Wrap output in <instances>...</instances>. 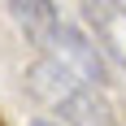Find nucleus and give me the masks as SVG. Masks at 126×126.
I'll return each instance as SVG.
<instances>
[{
  "instance_id": "nucleus-2",
  "label": "nucleus",
  "mask_w": 126,
  "mask_h": 126,
  "mask_svg": "<svg viewBox=\"0 0 126 126\" xmlns=\"http://www.w3.org/2000/svg\"><path fill=\"white\" fill-rule=\"evenodd\" d=\"M78 13L104 61L126 70V0H78Z\"/></svg>"
},
{
  "instance_id": "nucleus-5",
  "label": "nucleus",
  "mask_w": 126,
  "mask_h": 126,
  "mask_svg": "<svg viewBox=\"0 0 126 126\" xmlns=\"http://www.w3.org/2000/svg\"><path fill=\"white\" fill-rule=\"evenodd\" d=\"M0 126H4V117H0Z\"/></svg>"
},
{
  "instance_id": "nucleus-3",
  "label": "nucleus",
  "mask_w": 126,
  "mask_h": 126,
  "mask_svg": "<svg viewBox=\"0 0 126 126\" xmlns=\"http://www.w3.org/2000/svg\"><path fill=\"white\" fill-rule=\"evenodd\" d=\"M9 4V17H13V26L22 31V39L31 44V48H44L48 44V35L61 26V17L65 13L52 4V0H4Z\"/></svg>"
},
{
  "instance_id": "nucleus-4",
  "label": "nucleus",
  "mask_w": 126,
  "mask_h": 126,
  "mask_svg": "<svg viewBox=\"0 0 126 126\" xmlns=\"http://www.w3.org/2000/svg\"><path fill=\"white\" fill-rule=\"evenodd\" d=\"M31 126H61V122H52V117H35Z\"/></svg>"
},
{
  "instance_id": "nucleus-1",
  "label": "nucleus",
  "mask_w": 126,
  "mask_h": 126,
  "mask_svg": "<svg viewBox=\"0 0 126 126\" xmlns=\"http://www.w3.org/2000/svg\"><path fill=\"white\" fill-rule=\"evenodd\" d=\"M22 87L31 100H39L48 113L61 117V126H122V113H117L109 87H91L44 57L31 61Z\"/></svg>"
}]
</instances>
